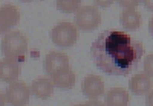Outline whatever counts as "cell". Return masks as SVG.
<instances>
[{"label": "cell", "mask_w": 153, "mask_h": 106, "mask_svg": "<svg viewBox=\"0 0 153 106\" xmlns=\"http://www.w3.org/2000/svg\"><path fill=\"white\" fill-rule=\"evenodd\" d=\"M114 3L112 1H94V3L96 5H98L99 6L102 7H109L110 5H111Z\"/></svg>", "instance_id": "18"}, {"label": "cell", "mask_w": 153, "mask_h": 106, "mask_svg": "<svg viewBox=\"0 0 153 106\" xmlns=\"http://www.w3.org/2000/svg\"><path fill=\"white\" fill-rule=\"evenodd\" d=\"M140 1H119L118 3L124 9H135L140 3Z\"/></svg>", "instance_id": "17"}, {"label": "cell", "mask_w": 153, "mask_h": 106, "mask_svg": "<svg viewBox=\"0 0 153 106\" xmlns=\"http://www.w3.org/2000/svg\"><path fill=\"white\" fill-rule=\"evenodd\" d=\"M80 1H57V8L65 13H72L77 12L81 7Z\"/></svg>", "instance_id": "15"}, {"label": "cell", "mask_w": 153, "mask_h": 106, "mask_svg": "<svg viewBox=\"0 0 153 106\" xmlns=\"http://www.w3.org/2000/svg\"><path fill=\"white\" fill-rule=\"evenodd\" d=\"M20 12L15 5L6 4L0 9V31L1 34L7 33L11 29L19 23Z\"/></svg>", "instance_id": "6"}, {"label": "cell", "mask_w": 153, "mask_h": 106, "mask_svg": "<svg viewBox=\"0 0 153 106\" xmlns=\"http://www.w3.org/2000/svg\"><path fill=\"white\" fill-rule=\"evenodd\" d=\"M68 67H69V59L65 53L52 51L46 56L45 69L49 75H52L60 69Z\"/></svg>", "instance_id": "8"}, {"label": "cell", "mask_w": 153, "mask_h": 106, "mask_svg": "<svg viewBox=\"0 0 153 106\" xmlns=\"http://www.w3.org/2000/svg\"><path fill=\"white\" fill-rule=\"evenodd\" d=\"M27 38L19 30H12L6 34L2 40V50L5 57L19 61L24 57L27 50Z\"/></svg>", "instance_id": "2"}, {"label": "cell", "mask_w": 153, "mask_h": 106, "mask_svg": "<svg viewBox=\"0 0 153 106\" xmlns=\"http://www.w3.org/2000/svg\"><path fill=\"white\" fill-rule=\"evenodd\" d=\"M51 37L53 42L60 47H70L76 42L78 32L76 27L71 22H60L53 27Z\"/></svg>", "instance_id": "3"}, {"label": "cell", "mask_w": 153, "mask_h": 106, "mask_svg": "<svg viewBox=\"0 0 153 106\" xmlns=\"http://www.w3.org/2000/svg\"><path fill=\"white\" fill-rule=\"evenodd\" d=\"M51 77L54 86L61 89H71L75 84V74L70 67L60 69Z\"/></svg>", "instance_id": "11"}, {"label": "cell", "mask_w": 153, "mask_h": 106, "mask_svg": "<svg viewBox=\"0 0 153 106\" xmlns=\"http://www.w3.org/2000/svg\"><path fill=\"white\" fill-rule=\"evenodd\" d=\"M90 53L94 63L103 72L126 76L137 67L145 48L129 34L111 29L99 35L92 44Z\"/></svg>", "instance_id": "1"}, {"label": "cell", "mask_w": 153, "mask_h": 106, "mask_svg": "<svg viewBox=\"0 0 153 106\" xmlns=\"http://www.w3.org/2000/svg\"><path fill=\"white\" fill-rule=\"evenodd\" d=\"M144 70L145 73L149 76L150 77H153V54L146 56L144 59Z\"/></svg>", "instance_id": "16"}, {"label": "cell", "mask_w": 153, "mask_h": 106, "mask_svg": "<svg viewBox=\"0 0 153 106\" xmlns=\"http://www.w3.org/2000/svg\"><path fill=\"white\" fill-rule=\"evenodd\" d=\"M54 84L51 79L39 77L33 81L31 91L36 98L45 99L50 98L54 91Z\"/></svg>", "instance_id": "10"}, {"label": "cell", "mask_w": 153, "mask_h": 106, "mask_svg": "<svg viewBox=\"0 0 153 106\" xmlns=\"http://www.w3.org/2000/svg\"><path fill=\"white\" fill-rule=\"evenodd\" d=\"M120 20L121 25L125 29L136 30L141 25V14L135 9H124L121 13Z\"/></svg>", "instance_id": "13"}, {"label": "cell", "mask_w": 153, "mask_h": 106, "mask_svg": "<svg viewBox=\"0 0 153 106\" xmlns=\"http://www.w3.org/2000/svg\"><path fill=\"white\" fill-rule=\"evenodd\" d=\"M83 94L91 99H96L104 93V81L99 76L90 74L83 79L82 83Z\"/></svg>", "instance_id": "7"}, {"label": "cell", "mask_w": 153, "mask_h": 106, "mask_svg": "<svg viewBox=\"0 0 153 106\" xmlns=\"http://www.w3.org/2000/svg\"><path fill=\"white\" fill-rule=\"evenodd\" d=\"M19 61L10 58H4L0 63V77L6 83L17 80L20 73Z\"/></svg>", "instance_id": "9"}, {"label": "cell", "mask_w": 153, "mask_h": 106, "mask_svg": "<svg viewBox=\"0 0 153 106\" xmlns=\"http://www.w3.org/2000/svg\"><path fill=\"white\" fill-rule=\"evenodd\" d=\"M152 86L149 76L145 73H139L133 76L129 82V88L133 94L142 96L147 94Z\"/></svg>", "instance_id": "12"}, {"label": "cell", "mask_w": 153, "mask_h": 106, "mask_svg": "<svg viewBox=\"0 0 153 106\" xmlns=\"http://www.w3.org/2000/svg\"><path fill=\"white\" fill-rule=\"evenodd\" d=\"M129 102V94L124 88H112L105 98V103L108 106H127Z\"/></svg>", "instance_id": "14"}, {"label": "cell", "mask_w": 153, "mask_h": 106, "mask_svg": "<svg viewBox=\"0 0 153 106\" xmlns=\"http://www.w3.org/2000/svg\"><path fill=\"white\" fill-rule=\"evenodd\" d=\"M74 21L75 26L84 31L94 30L101 22V14L96 6L86 5L77 11Z\"/></svg>", "instance_id": "4"}, {"label": "cell", "mask_w": 153, "mask_h": 106, "mask_svg": "<svg viewBox=\"0 0 153 106\" xmlns=\"http://www.w3.org/2000/svg\"><path fill=\"white\" fill-rule=\"evenodd\" d=\"M30 91L24 81L11 83L6 91V101L14 106H24L29 103Z\"/></svg>", "instance_id": "5"}]
</instances>
